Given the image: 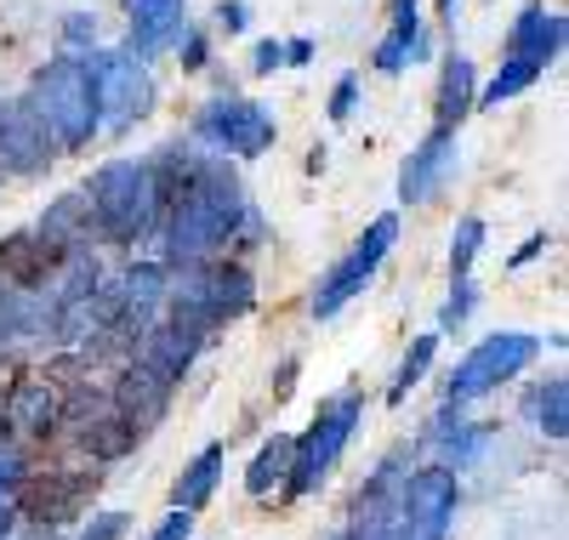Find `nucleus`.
<instances>
[{
  "label": "nucleus",
  "mask_w": 569,
  "mask_h": 540,
  "mask_svg": "<svg viewBox=\"0 0 569 540\" xmlns=\"http://www.w3.org/2000/svg\"><path fill=\"white\" fill-rule=\"evenodd\" d=\"M246 211H251V200H246L240 171H233L222 154H200L194 182H188L177 200L166 206V217L154 228L160 233V257L154 262H166L171 273L217 262L228 251V239H233V228H240Z\"/></svg>",
  "instance_id": "f257e3e1"
},
{
  "label": "nucleus",
  "mask_w": 569,
  "mask_h": 540,
  "mask_svg": "<svg viewBox=\"0 0 569 540\" xmlns=\"http://www.w3.org/2000/svg\"><path fill=\"white\" fill-rule=\"evenodd\" d=\"M86 193V211H91V244H142L154 239L160 217H166V200L154 188V171L149 160H109L91 171V182L80 188Z\"/></svg>",
  "instance_id": "f03ea898"
},
{
  "label": "nucleus",
  "mask_w": 569,
  "mask_h": 540,
  "mask_svg": "<svg viewBox=\"0 0 569 540\" xmlns=\"http://www.w3.org/2000/svg\"><path fill=\"white\" fill-rule=\"evenodd\" d=\"M29 97V109L46 120V131H52L58 142V154H80L91 149V137H98V91H91V74H86V58H52L34 86L23 91Z\"/></svg>",
  "instance_id": "7ed1b4c3"
},
{
  "label": "nucleus",
  "mask_w": 569,
  "mask_h": 540,
  "mask_svg": "<svg viewBox=\"0 0 569 540\" xmlns=\"http://www.w3.org/2000/svg\"><path fill=\"white\" fill-rule=\"evenodd\" d=\"M359 421H365V392L359 387L330 392V399L313 410L308 432H297V456H291V478H284V489H291V496H313V489L330 478V467L348 456Z\"/></svg>",
  "instance_id": "20e7f679"
},
{
  "label": "nucleus",
  "mask_w": 569,
  "mask_h": 540,
  "mask_svg": "<svg viewBox=\"0 0 569 540\" xmlns=\"http://www.w3.org/2000/svg\"><path fill=\"white\" fill-rule=\"evenodd\" d=\"M536 359H541V336H530V330H496L485 341H472L456 359V370L445 376V404H461V410L479 404L490 392L512 387Z\"/></svg>",
  "instance_id": "39448f33"
},
{
  "label": "nucleus",
  "mask_w": 569,
  "mask_h": 540,
  "mask_svg": "<svg viewBox=\"0 0 569 540\" xmlns=\"http://www.w3.org/2000/svg\"><path fill=\"white\" fill-rule=\"evenodd\" d=\"M393 244H399V211H382V217H376L353 244H348V251L337 257V262H330L325 268V279L313 284V302H308V313L319 319V324H330V319H337L348 302H359L365 297V290H370V279L376 273H382V262L393 257Z\"/></svg>",
  "instance_id": "423d86ee"
},
{
  "label": "nucleus",
  "mask_w": 569,
  "mask_h": 540,
  "mask_svg": "<svg viewBox=\"0 0 569 540\" xmlns=\"http://www.w3.org/2000/svg\"><path fill=\"white\" fill-rule=\"evenodd\" d=\"M103 467H52V472H29V483L18 489V523H29L40 540H58L63 523H74L86 512V501L98 496Z\"/></svg>",
  "instance_id": "0eeeda50"
},
{
  "label": "nucleus",
  "mask_w": 569,
  "mask_h": 540,
  "mask_svg": "<svg viewBox=\"0 0 569 540\" xmlns=\"http://www.w3.org/2000/svg\"><path fill=\"white\" fill-rule=\"evenodd\" d=\"M91 91H98V126L109 131H131L137 120H149L154 109V74L149 63H137L126 46H98L86 58Z\"/></svg>",
  "instance_id": "6e6552de"
},
{
  "label": "nucleus",
  "mask_w": 569,
  "mask_h": 540,
  "mask_svg": "<svg viewBox=\"0 0 569 540\" xmlns=\"http://www.w3.org/2000/svg\"><path fill=\"white\" fill-rule=\"evenodd\" d=\"M273 137H279L273 114L262 103H251V97H233V91L211 97L194 114V142H206L222 160H262L273 149Z\"/></svg>",
  "instance_id": "1a4fd4ad"
},
{
  "label": "nucleus",
  "mask_w": 569,
  "mask_h": 540,
  "mask_svg": "<svg viewBox=\"0 0 569 540\" xmlns=\"http://www.w3.org/2000/svg\"><path fill=\"white\" fill-rule=\"evenodd\" d=\"M461 478L439 461H421L399 483V534L405 540H456Z\"/></svg>",
  "instance_id": "9d476101"
},
{
  "label": "nucleus",
  "mask_w": 569,
  "mask_h": 540,
  "mask_svg": "<svg viewBox=\"0 0 569 540\" xmlns=\"http://www.w3.org/2000/svg\"><path fill=\"white\" fill-rule=\"evenodd\" d=\"M456 171H461V142H456V131H439V126H433V131H427L416 149H410V160L399 166V206H405V211L433 206Z\"/></svg>",
  "instance_id": "9b49d317"
},
{
  "label": "nucleus",
  "mask_w": 569,
  "mask_h": 540,
  "mask_svg": "<svg viewBox=\"0 0 569 540\" xmlns=\"http://www.w3.org/2000/svg\"><path fill=\"white\" fill-rule=\"evenodd\" d=\"M52 160H58V142L46 131V120L29 109V97H12L7 114H0V166L12 177H40L52 171Z\"/></svg>",
  "instance_id": "f8f14e48"
},
{
  "label": "nucleus",
  "mask_w": 569,
  "mask_h": 540,
  "mask_svg": "<svg viewBox=\"0 0 569 540\" xmlns=\"http://www.w3.org/2000/svg\"><path fill=\"white\" fill-rule=\"evenodd\" d=\"M416 444H421L427 456H433L439 467H450V472L461 478L472 461H479V456L490 450V427H485V421H472L461 404H439L433 416H427V427H421Z\"/></svg>",
  "instance_id": "ddd939ff"
},
{
  "label": "nucleus",
  "mask_w": 569,
  "mask_h": 540,
  "mask_svg": "<svg viewBox=\"0 0 569 540\" xmlns=\"http://www.w3.org/2000/svg\"><path fill=\"white\" fill-rule=\"evenodd\" d=\"M166 290H171V268L154 262V257H142V262H126L114 273V297H120V324L126 336L137 341L142 330H154L160 313H166Z\"/></svg>",
  "instance_id": "4468645a"
},
{
  "label": "nucleus",
  "mask_w": 569,
  "mask_h": 540,
  "mask_svg": "<svg viewBox=\"0 0 569 540\" xmlns=\"http://www.w3.org/2000/svg\"><path fill=\"white\" fill-rule=\"evenodd\" d=\"M126 18H131L126 52L137 63H154L160 52H171L177 34L188 29V0H126Z\"/></svg>",
  "instance_id": "2eb2a0df"
},
{
  "label": "nucleus",
  "mask_w": 569,
  "mask_h": 540,
  "mask_svg": "<svg viewBox=\"0 0 569 540\" xmlns=\"http://www.w3.org/2000/svg\"><path fill=\"white\" fill-rule=\"evenodd\" d=\"M7 416H12V432L18 438H34V444H46V438H58L63 427V392L52 376H29L7 392Z\"/></svg>",
  "instance_id": "dca6fc26"
},
{
  "label": "nucleus",
  "mask_w": 569,
  "mask_h": 540,
  "mask_svg": "<svg viewBox=\"0 0 569 540\" xmlns=\"http://www.w3.org/2000/svg\"><path fill=\"white\" fill-rule=\"evenodd\" d=\"M109 404H114L120 421L142 438V432H154V427L166 421V410H171V387L154 381L142 364H126V370L114 376V387H109Z\"/></svg>",
  "instance_id": "f3484780"
},
{
  "label": "nucleus",
  "mask_w": 569,
  "mask_h": 540,
  "mask_svg": "<svg viewBox=\"0 0 569 540\" xmlns=\"http://www.w3.org/2000/svg\"><path fill=\"white\" fill-rule=\"evenodd\" d=\"M558 52H563V18L547 12L541 0H525V7H518V18H512V29H507V58L536 63V69L547 74V69L558 63Z\"/></svg>",
  "instance_id": "a211bd4d"
},
{
  "label": "nucleus",
  "mask_w": 569,
  "mask_h": 540,
  "mask_svg": "<svg viewBox=\"0 0 569 540\" xmlns=\"http://www.w3.org/2000/svg\"><path fill=\"white\" fill-rule=\"evenodd\" d=\"M200 290H206L217 324H233V319H246V313L257 308V273H251L240 257L206 262V268H200Z\"/></svg>",
  "instance_id": "6ab92c4d"
},
{
  "label": "nucleus",
  "mask_w": 569,
  "mask_h": 540,
  "mask_svg": "<svg viewBox=\"0 0 569 540\" xmlns=\"http://www.w3.org/2000/svg\"><path fill=\"white\" fill-rule=\"evenodd\" d=\"M194 359H200V341H188V336L171 330V324L142 330L137 348H131V364H142V370H149L154 381H166V387H182L188 370H194Z\"/></svg>",
  "instance_id": "aec40b11"
},
{
  "label": "nucleus",
  "mask_w": 569,
  "mask_h": 540,
  "mask_svg": "<svg viewBox=\"0 0 569 540\" xmlns=\"http://www.w3.org/2000/svg\"><path fill=\"white\" fill-rule=\"evenodd\" d=\"M222 472H228V444H222V438H211V444H206L194 461H188V467L177 472V483H171V507H177V512H188V518H200V512L217 501Z\"/></svg>",
  "instance_id": "412c9836"
},
{
  "label": "nucleus",
  "mask_w": 569,
  "mask_h": 540,
  "mask_svg": "<svg viewBox=\"0 0 569 540\" xmlns=\"http://www.w3.org/2000/svg\"><path fill=\"white\" fill-rule=\"evenodd\" d=\"M472 103H479V69H472L467 52H450L445 58V74H439V97H433V126L439 131H456Z\"/></svg>",
  "instance_id": "4be33fe9"
},
{
  "label": "nucleus",
  "mask_w": 569,
  "mask_h": 540,
  "mask_svg": "<svg viewBox=\"0 0 569 540\" xmlns=\"http://www.w3.org/2000/svg\"><path fill=\"white\" fill-rule=\"evenodd\" d=\"M34 233L52 244V251H86L91 244V211H86V193L74 188V193H58L52 206L40 211V222H34Z\"/></svg>",
  "instance_id": "5701e85b"
},
{
  "label": "nucleus",
  "mask_w": 569,
  "mask_h": 540,
  "mask_svg": "<svg viewBox=\"0 0 569 540\" xmlns=\"http://www.w3.org/2000/svg\"><path fill=\"white\" fill-rule=\"evenodd\" d=\"M291 456H297V432H273V438H262V450L246 461V496H251V501L273 496V489L291 478Z\"/></svg>",
  "instance_id": "b1692460"
},
{
  "label": "nucleus",
  "mask_w": 569,
  "mask_h": 540,
  "mask_svg": "<svg viewBox=\"0 0 569 540\" xmlns=\"http://www.w3.org/2000/svg\"><path fill=\"white\" fill-rule=\"evenodd\" d=\"M525 416L547 444H563V432H569V387H563V376H547L525 392Z\"/></svg>",
  "instance_id": "393cba45"
},
{
  "label": "nucleus",
  "mask_w": 569,
  "mask_h": 540,
  "mask_svg": "<svg viewBox=\"0 0 569 540\" xmlns=\"http://www.w3.org/2000/svg\"><path fill=\"white\" fill-rule=\"evenodd\" d=\"M439 348H445V336H439V330H427V336L410 341L405 359H399V370H393V381H388V404H405V399H410V387L439 364Z\"/></svg>",
  "instance_id": "a878e982"
},
{
  "label": "nucleus",
  "mask_w": 569,
  "mask_h": 540,
  "mask_svg": "<svg viewBox=\"0 0 569 540\" xmlns=\"http://www.w3.org/2000/svg\"><path fill=\"white\" fill-rule=\"evenodd\" d=\"M541 80V69L536 63H518V58H501V69L485 80V91H479V103L472 109H501V103H512L518 91H530Z\"/></svg>",
  "instance_id": "bb28decb"
},
{
  "label": "nucleus",
  "mask_w": 569,
  "mask_h": 540,
  "mask_svg": "<svg viewBox=\"0 0 569 540\" xmlns=\"http://www.w3.org/2000/svg\"><path fill=\"white\" fill-rule=\"evenodd\" d=\"M485 239H490L485 217H461V222H456V233H450V279H472Z\"/></svg>",
  "instance_id": "cd10ccee"
},
{
  "label": "nucleus",
  "mask_w": 569,
  "mask_h": 540,
  "mask_svg": "<svg viewBox=\"0 0 569 540\" xmlns=\"http://www.w3.org/2000/svg\"><path fill=\"white\" fill-rule=\"evenodd\" d=\"M479 302H485V290L472 284V279H450V297H445V308H439V336L467 330V319L479 313Z\"/></svg>",
  "instance_id": "c85d7f7f"
},
{
  "label": "nucleus",
  "mask_w": 569,
  "mask_h": 540,
  "mask_svg": "<svg viewBox=\"0 0 569 540\" xmlns=\"http://www.w3.org/2000/svg\"><path fill=\"white\" fill-rule=\"evenodd\" d=\"M91 52H98V18L69 12L63 18V58H91Z\"/></svg>",
  "instance_id": "c756f323"
},
{
  "label": "nucleus",
  "mask_w": 569,
  "mask_h": 540,
  "mask_svg": "<svg viewBox=\"0 0 569 540\" xmlns=\"http://www.w3.org/2000/svg\"><path fill=\"white\" fill-rule=\"evenodd\" d=\"M126 534H131V512H91L74 529V540H126Z\"/></svg>",
  "instance_id": "7c9ffc66"
},
{
  "label": "nucleus",
  "mask_w": 569,
  "mask_h": 540,
  "mask_svg": "<svg viewBox=\"0 0 569 540\" xmlns=\"http://www.w3.org/2000/svg\"><path fill=\"white\" fill-rule=\"evenodd\" d=\"M353 109H359V74H342L337 86H330V120L348 126V120H353Z\"/></svg>",
  "instance_id": "2f4dec72"
},
{
  "label": "nucleus",
  "mask_w": 569,
  "mask_h": 540,
  "mask_svg": "<svg viewBox=\"0 0 569 540\" xmlns=\"http://www.w3.org/2000/svg\"><path fill=\"white\" fill-rule=\"evenodd\" d=\"M177 58H182V69H188V74L206 69V58H211V40H206V29H182V34H177Z\"/></svg>",
  "instance_id": "473e14b6"
},
{
  "label": "nucleus",
  "mask_w": 569,
  "mask_h": 540,
  "mask_svg": "<svg viewBox=\"0 0 569 540\" xmlns=\"http://www.w3.org/2000/svg\"><path fill=\"white\" fill-rule=\"evenodd\" d=\"M142 540H194V518L171 507V512H166V518H160L149 534H142Z\"/></svg>",
  "instance_id": "72a5a7b5"
},
{
  "label": "nucleus",
  "mask_w": 569,
  "mask_h": 540,
  "mask_svg": "<svg viewBox=\"0 0 569 540\" xmlns=\"http://www.w3.org/2000/svg\"><path fill=\"white\" fill-rule=\"evenodd\" d=\"M284 69V40H257L251 46V74H279Z\"/></svg>",
  "instance_id": "f704fd0d"
},
{
  "label": "nucleus",
  "mask_w": 569,
  "mask_h": 540,
  "mask_svg": "<svg viewBox=\"0 0 569 540\" xmlns=\"http://www.w3.org/2000/svg\"><path fill=\"white\" fill-rule=\"evenodd\" d=\"M217 23H222L228 34H246V29H251V7H246V0H222V7H217Z\"/></svg>",
  "instance_id": "c9c22d12"
},
{
  "label": "nucleus",
  "mask_w": 569,
  "mask_h": 540,
  "mask_svg": "<svg viewBox=\"0 0 569 540\" xmlns=\"http://www.w3.org/2000/svg\"><path fill=\"white\" fill-rule=\"evenodd\" d=\"M547 244H552L547 233H530V239H525V244H518V251L507 257V268H512V273H518V268H530V262H536V257L547 251Z\"/></svg>",
  "instance_id": "e433bc0d"
},
{
  "label": "nucleus",
  "mask_w": 569,
  "mask_h": 540,
  "mask_svg": "<svg viewBox=\"0 0 569 540\" xmlns=\"http://www.w3.org/2000/svg\"><path fill=\"white\" fill-rule=\"evenodd\" d=\"M291 387H297V359H284L273 376V399H291Z\"/></svg>",
  "instance_id": "4c0bfd02"
},
{
  "label": "nucleus",
  "mask_w": 569,
  "mask_h": 540,
  "mask_svg": "<svg viewBox=\"0 0 569 540\" xmlns=\"http://www.w3.org/2000/svg\"><path fill=\"white\" fill-rule=\"evenodd\" d=\"M313 58V40H291V46H284V63H291V69H302Z\"/></svg>",
  "instance_id": "58836bf2"
},
{
  "label": "nucleus",
  "mask_w": 569,
  "mask_h": 540,
  "mask_svg": "<svg viewBox=\"0 0 569 540\" xmlns=\"http://www.w3.org/2000/svg\"><path fill=\"white\" fill-rule=\"evenodd\" d=\"M439 12H445V18H456V0H439Z\"/></svg>",
  "instance_id": "ea45409f"
},
{
  "label": "nucleus",
  "mask_w": 569,
  "mask_h": 540,
  "mask_svg": "<svg viewBox=\"0 0 569 540\" xmlns=\"http://www.w3.org/2000/svg\"><path fill=\"white\" fill-rule=\"evenodd\" d=\"M399 7H410V12H416V0H393V12H399Z\"/></svg>",
  "instance_id": "a19ab883"
},
{
  "label": "nucleus",
  "mask_w": 569,
  "mask_h": 540,
  "mask_svg": "<svg viewBox=\"0 0 569 540\" xmlns=\"http://www.w3.org/2000/svg\"><path fill=\"white\" fill-rule=\"evenodd\" d=\"M0 114H7V103H0Z\"/></svg>",
  "instance_id": "79ce46f5"
}]
</instances>
